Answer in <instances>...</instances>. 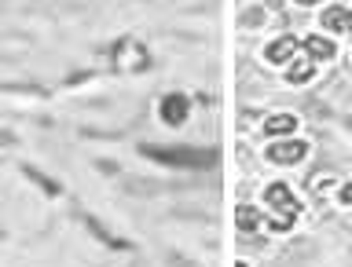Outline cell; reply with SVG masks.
<instances>
[{
    "label": "cell",
    "instance_id": "ba28073f",
    "mask_svg": "<svg viewBox=\"0 0 352 267\" xmlns=\"http://www.w3.org/2000/svg\"><path fill=\"white\" fill-rule=\"evenodd\" d=\"M290 132H297L294 114H275V117L264 121V136H290Z\"/></svg>",
    "mask_w": 352,
    "mask_h": 267
},
{
    "label": "cell",
    "instance_id": "5bb4252c",
    "mask_svg": "<svg viewBox=\"0 0 352 267\" xmlns=\"http://www.w3.org/2000/svg\"><path fill=\"white\" fill-rule=\"evenodd\" d=\"M235 267H250V264H242V260H239V264H235Z\"/></svg>",
    "mask_w": 352,
    "mask_h": 267
},
{
    "label": "cell",
    "instance_id": "3957f363",
    "mask_svg": "<svg viewBox=\"0 0 352 267\" xmlns=\"http://www.w3.org/2000/svg\"><path fill=\"white\" fill-rule=\"evenodd\" d=\"M308 154V143L305 139H279L268 147V161L272 165H297Z\"/></svg>",
    "mask_w": 352,
    "mask_h": 267
},
{
    "label": "cell",
    "instance_id": "5b68a950",
    "mask_svg": "<svg viewBox=\"0 0 352 267\" xmlns=\"http://www.w3.org/2000/svg\"><path fill=\"white\" fill-rule=\"evenodd\" d=\"M297 51H301V44H297V37H279V40H272V44H268L264 59H268V62H286V59H294Z\"/></svg>",
    "mask_w": 352,
    "mask_h": 267
},
{
    "label": "cell",
    "instance_id": "6da1fadb",
    "mask_svg": "<svg viewBox=\"0 0 352 267\" xmlns=\"http://www.w3.org/2000/svg\"><path fill=\"white\" fill-rule=\"evenodd\" d=\"M264 202H268L272 209H279V216L268 220L272 231H290L294 220L301 216V205H297V198L290 194V187H286V183H272L268 191H264Z\"/></svg>",
    "mask_w": 352,
    "mask_h": 267
},
{
    "label": "cell",
    "instance_id": "277c9868",
    "mask_svg": "<svg viewBox=\"0 0 352 267\" xmlns=\"http://www.w3.org/2000/svg\"><path fill=\"white\" fill-rule=\"evenodd\" d=\"M162 117H165V125H184L187 121V95H165V103H162Z\"/></svg>",
    "mask_w": 352,
    "mask_h": 267
},
{
    "label": "cell",
    "instance_id": "4fadbf2b",
    "mask_svg": "<svg viewBox=\"0 0 352 267\" xmlns=\"http://www.w3.org/2000/svg\"><path fill=\"white\" fill-rule=\"evenodd\" d=\"M297 4H319V0H297Z\"/></svg>",
    "mask_w": 352,
    "mask_h": 267
},
{
    "label": "cell",
    "instance_id": "30bf717a",
    "mask_svg": "<svg viewBox=\"0 0 352 267\" xmlns=\"http://www.w3.org/2000/svg\"><path fill=\"white\" fill-rule=\"evenodd\" d=\"M286 81H290V84L312 81V59H297V62L290 66V73H286Z\"/></svg>",
    "mask_w": 352,
    "mask_h": 267
},
{
    "label": "cell",
    "instance_id": "9c48e42d",
    "mask_svg": "<svg viewBox=\"0 0 352 267\" xmlns=\"http://www.w3.org/2000/svg\"><path fill=\"white\" fill-rule=\"evenodd\" d=\"M235 224H239V231L253 235V231H257V227L264 224V216H261L253 205H239V209H235Z\"/></svg>",
    "mask_w": 352,
    "mask_h": 267
},
{
    "label": "cell",
    "instance_id": "8992f818",
    "mask_svg": "<svg viewBox=\"0 0 352 267\" xmlns=\"http://www.w3.org/2000/svg\"><path fill=\"white\" fill-rule=\"evenodd\" d=\"M323 26L338 33H352V11L349 8H323Z\"/></svg>",
    "mask_w": 352,
    "mask_h": 267
},
{
    "label": "cell",
    "instance_id": "7a4b0ae2",
    "mask_svg": "<svg viewBox=\"0 0 352 267\" xmlns=\"http://www.w3.org/2000/svg\"><path fill=\"white\" fill-rule=\"evenodd\" d=\"M147 154L154 161L184 165V169H209V165H217V158H220L217 150H158V147H151Z\"/></svg>",
    "mask_w": 352,
    "mask_h": 267
},
{
    "label": "cell",
    "instance_id": "52a82bcc",
    "mask_svg": "<svg viewBox=\"0 0 352 267\" xmlns=\"http://www.w3.org/2000/svg\"><path fill=\"white\" fill-rule=\"evenodd\" d=\"M305 51H308V59H312V62H319V59H334V40H327V37H319V33H316V37H308L305 40Z\"/></svg>",
    "mask_w": 352,
    "mask_h": 267
},
{
    "label": "cell",
    "instance_id": "7c38bea8",
    "mask_svg": "<svg viewBox=\"0 0 352 267\" xmlns=\"http://www.w3.org/2000/svg\"><path fill=\"white\" fill-rule=\"evenodd\" d=\"M338 202H341V205H352V183H345V187L338 191Z\"/></svg>",
    "mask_w": 352,
    "mask_h": 267
},
{
    "label": "cell",
    "instance_id": "8fae6325",
    "mask_svg": "<svg viewBox=\"0 0 352 267\" xmlns=\"http://www.w3.org/2000/svg\"><path fill=\"white\" fill-rule=\"evenodd\" d=\"M334 183V172H316L312 180H308V187H312V191H323V187H330Z\"/></svg>",
    "mask_w": 352,
    "mask_h": 267
}]
</instances>
